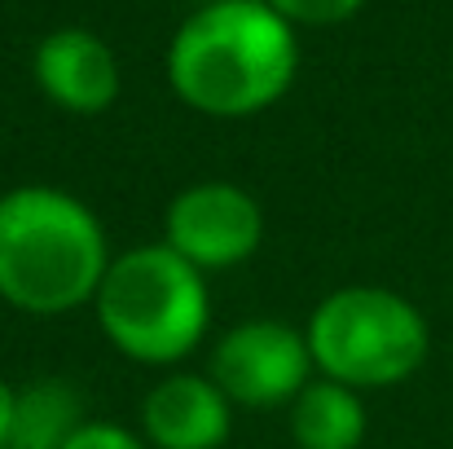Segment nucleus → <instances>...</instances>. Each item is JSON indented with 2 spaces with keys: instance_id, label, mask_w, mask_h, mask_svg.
<instances>
[{
  "instance_id": "nucleus-12",
  "label": "nucleus",
  "mask_w": 453,
  "mask_h": 449,
  "mask_svg": "<svg viewBox=\"0 0 453 449\" xmlns=\"http://www.w3.org/2000/svg\"><path fill=\"white\" fill-rule=\"evenodd\" d=\"M66 449H150L146 437L137 428H124V423H111V419H88L71 441Z\"/></svg>"
},
{
  "instance_id": "nucleus-10",
  "label": "nucleus",
  "mask_w": 453,
  "mask_h": 449,
  "mask_svg": "<svg viewBox=\"0 0 453 449\" xmlns=\"http://www.w3.org/2000/svg\"><path fill=\"white\" fill-rule=\"evenodd\" d=\"M88 423L84 397L66 379H31L13 401L9 449H66V441Z\"/></svg>"
},
{
  "instance_id": "nucleus-7",
  "label": "nucleus",
  "mask_w": 453,
  "mask_h": 449,
  "mask_svg": "<svg viewBox=\"0 0 453 449\" xmlns=\"http://www.w3.org/2000/svg\"><path fill=\"white\" fill-rule=\"evenodd\" d=\"M31 75L40 93L66 115H102L119 97V62L97 31L58 27L35 44Z\"/></svg>"
},
{
  "instance_id": "nucleus-4",
  "label": "nucleus",
  "mask_w": 453,
  "mask_h": 449,
  "mask_svg": "<svg viewBox=\"0 0 453 449\" xmlns=\"http://www.w3.org/2000/svg\"><path fill=\"white\" fill-rule=\"evenodd\" d=\"M303 335L317 375L361 397L414 379L432 352L427 313L410 296L374 283L330 291L308 313Z\"/></svg>"
},
{
  "instance_id": "nucleus-6",
  "label": "nucleus",
  "mask_w": 453,
  "mask_h": 449,
  "mask_svg": "<svg viewBox=\"0 0 453 449\" xmlns=\"http://www.w3.org/2000/svg\"><path fill=\"white\" fill-rule=\"evenodd\" d=\"M198 274L247 265L265 243V207L238 181H194L163 207V238Z\"/></svg>"
},
{
  "instance_id": "nucleus-9",
  "label": "nucleus",
  "mask_w": 453,
  "mask_h": 449,
  "mask_svg": "<svg viewBox=\"0 0 453 449\" xmlns=\"http://www.w3.org/2000/svg\"><path fill=\"white\" fill-rule=\"evenodd\" d=\"M287 428L296 449H361L365 441V397L312 375L287 406Z\"/></svg>"
},
{
  "instance_id": "nucleus-2",
  "label": "nucleus",
  "mask_w": 453,
  "mask_h": 449,
  "mask_svg": "<svg viewBox=\"0 0 453 449\" xmlns=\"http://www.w3.org/2000/svg\"><path fill=\"white\" fill-rule=\"evenodd\" d=\"M115 252L102 216L71 190L13 185L0 194V299L31 317L93 308Z\"/></svg>"
},
{
  "instance_id": "nucleus-13",
  "label": "nucleus",
  "mask_w": 453,
  "mask_h": 449,
  "mask_svg": "<svg viewBox=\"0 0 453 449\" xmlns=\"http://www.w3.org/2000/svg\"><path fill=\"white\" fill-rule=\"evenodd\" d=\"M13 401H18V388L0 379V449H9V432H13Z\"/></svg>"
},
{
  "instance_id": "nucleus-3",
  "label": "nucleus",
  "mask_w": 453,
  "mask_h": 449,
  "mask_svg": "<svg viewBox=\"0 0 453 449\" xmlns=\"http://www.w3.org/2000/svg\"><path fill=\"white\" fill-rule=\"evenodd\" d=\"M93 317L106 344L150 370L180 366L211 330V287L167 243H137L115 252Z\"/></svg>"
},
{
  "instance_id": "nucleus-5",
  "label": "nucleus",
  "mask_w": 453,
  "mask_h": 449,
  "mask_svg": "<svg viewBox=\"0 0 453 449\" xmlns=\"http://www.w3.org/2000/svg\"><path fill=\"white\" fill-rule=\"evenodd\" d=\"M207 375L234 401V410H287L317 375V366L303 326L282 317H247L216 339Z\"/></svg>"
},
{
  "instance_id": "nucleus-8",
  "label": "nucleus",
  "mask_w": 453,
  "mask_h": 449,
  "mask_svg": "<svg viewBox=\"0 0 453 449\" xmlns=\"http://www.w3.org/2000/svg\"><path fill=\"white\" fill-rule=\"evenodd\" d=\"M150 449H220L234 432V401L211 375L167 370L142 397V428Z\"/></svg>"
},
{
  "instance_id": "nucleus-11",
  "label": "nucleus",
  "mask_w": 453,
  "mask_h": 449,
  "mask_svg": "<svg viewBox=\"0 0 453 449\" xmlns=\"http://www.w3.org/2000/svg\"><path fill=\"white\" fill-rule=\"evenodd\" d=\"M291 27H334L361 13L365 0H269Z\"/></svg>"
},
{
  "instance_id": "nucleus-1",
  "label": "nucleus",
  "mask_w": 453,
  "mask_h": 449,
  "mask_svg": "<svg viewBox=\"0 0 453 449\" xmlns=\"http://www.w3.org/2000/svg\"><path fill=\"white\" fill-rule=\"evenodd\" d=\"M296 71V27L269 0H211L167 44L172 93L207 120H247L278 106Z\"/></svg>"
}]
</instances>
